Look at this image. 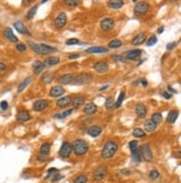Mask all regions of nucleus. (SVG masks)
I'll use <instances>...</instances> for the list:
<instances>
[{
    "label": "nucleus",
    "mask_w": 181,
    "mask_h": 183,
    "mask_svg": "<svg viewBox=\"0 0 181 183\" xmlns=\"http://www.w3.org/2000/svg\"><path fill=\"white\" fill-rule=\"evenodd\" d=\"M58 63H60V58H59V57H56V56H50V57H48L46 60L43 61L45 68L53 67V66H57Z\"/></svg>",
    "instance_id": "aec40b11"
},
{
    "label": "nucleus",
    "mask_w": 181,
    "mask_h": 183,
    "mask_svg": "<svg viewBox=\"0 0 181 183\" xmlns=\"http://www.w3.org/2000/svg\"><path fill=\"white\" fill-rule=\"evenodd\" d=\"M125 5L122 0H110V1H108L107 6L108 8H110V9H114V10H119L121 9Z\"/></svg>",
    "instance_id": "b1692460"
},
{
    "label": "nucleus",
    "mask_w": 181,
    "mask_h": 183,
    "mask_svg": "<svg viewBox=\"0 0 181 183\" xmlns=\"http://www.w3.org/2000/svg\"><path fill=\"white\" fill-rule=\"evenodd\" d=\"M79 57H80L79 53H74V55H70L69 57H68V58H69V59H77V58H79Z\"/></svg>",
    "instance_id": "13d9d810"
},
{
    "label": "nucleus",
    "mask_w": 181,
    "mask_h": 183,
    "mask_svg": "<svg viewBox=\"0 0 181 183\" xmlns=\"http://www.w3.org/2000/svg\"><path fill=\"white\" fill-rule=\"evenodd\" d=\"M151 120H152V122H154L156 125L160 124V123L162 122V114L160 112H154V114H152V117H151Z\"/></svg>",
    "instance_id": "e433bc0d"
},
{
    "label": "nucleus",
    "mask_w": 181,
    "mask_h": 183,
    "mask_svg": "<svg viewBox=\"0 0 181 183\" xmlns=\"http://www.w3.org/2000/svg\"><path fill=\"white\" fill-rule=\"evenodd\" d=\"M108 87H109L108 84H107V85H104V87H101V88L99 89V91H103V90H106V89H107Z\"/></svg>",
    "instance_id": "e2e57ef3"
},
{
    "label": "nucleus",
    "mask_w": 181,
    "mask_h": 183,
    "mask_svg": "<svg viewBox=\"0 0 181 183\" xmlns=\"http://www.w3.org/2000/svg\"><path fill=\"white\" fill-rule=\"evenodd\" d=\"M61 179H62V175H61V174L56 173L55 175H53V178L51 179V182H52V183H55V182H57V181L61 180Z\"/></svg>",
    "instance_id": "603ef678"
},
{
    "label": "nucleus",
    "mask_w": 181,
    "mask_h": 183,
    "mask_svg": "<svg viewBox=\"0 0 181 183\" xmlns=\"http://www.w3.org/2000/svg\"><path fill=\"white\" fill-rule=\"evenodd\" d=\"M120 47H122V41L119 39H114L109 42V48L111 49H118Z\"/></svg>",
    "instance_id": "58836bf2"
},
{
    "label": "nucleus",
    "mask_w": 181,
    "mask_h": 183,
    "mask_svg": "<svg viewBox=\"0 0 181 183\" xmlns=\"http://www.w3.org/2000/svg\"><path fill=\"white\" fill-rule=\"evenodd\" d=\"M50 150H51V144L48 143V142H45V143L41 144L39 149V154L42 156H47L50 154Z\"/></svg>",
    "instance_id": "bb28decb"
},
{
    "label": "nucleus",
    "mask_w": 181,
    "mask_h": 183,
    "mask_svg": "<svg viewBox=\"0 0 181 183\" xmlns=\"http://www.w3.org/2000/svg\"><path fill=\"white\" fill-rule=\"evenodd\" d=\"M93 80V77L90 74V73L87 72H81L79 73L77 77H74V84L78 85H82V84H88Z\"/></svg>",
    "instance_id": "20e7f679"
},
{
    "label": "nucleus",
    "mask_w": 181,
    "mask_h": 183,
    "mask_svg": "<svg viewBox=\"0 0 181 183\" xmlns=\"http://www.w3.org/2000/svg\"><path fill=\"white\" fill-rule=\"evenodd\" d=\"M114 106H116V102H114V99L112 97H109L106 100V102H104V107H106V109L107 110H114Z\"/></svg>",
    "instance_id": "c9c22d12"
},
{
    "label": "nucleus",
    "mask_w": 181,
    "mask_h": 183,
    "mask_svg": "<svg viewBox=\"0 0 181 183\" xmlns=\"http://www.w3.org/2000/svg\"><path fill=\"white\" fill-rule=\"evenodd\" d=\"M161 95H162L165 99H167V100H170L171 99V93H169L168 91H163V92H161Z\"/></svg>",
    "instance_id": "5fc2aeb1"
},
{
    "label": "nucleus",
    "mask_w": 181,
    "mask_h": 183,
    "mask_svg": "<svg viewBox=\"0 0 181 183\" xmlns=\"http://www.w3.org/2000/svg\"><path fill=\"white\" fill-rule=\"evenodd\" d=\"M131 158L132 161L136 162V163H139V162L142 160V156H141V146L140 148H137V149L131 152Z\"/></svg>",
    "instance_id": "7c9ffc66"
},
{
    "label": "nucleus",
    "mask_w": 181,
    "mask_h": 183,
    "mask_svg": "<svg viewBox=\"0 0 181 183\" xmlns=\"http://www.w3.org/2000/svg\"><path fill=\"white\" fill-rule=\"evenodd\" d=\"M102 132V129L101 127H99V125H92L88 129V134H89L91 138H97L99 137Z\"/></svg>",
    "instance_id": "393cba45"
},
{
    "label": "nucleus",
    "mask_w": 181,
    "mask_h": 183,
    "mask_svg": "<svg viewBox=\"0 0 181 183\" xmlns=\"http://www.w3.org/2000/svg\"><path fill=\"white\" fill-rule=\"evenodd\" d=\"M8 107H9V104H8L7 101H1V102H0V110H1V111L8 110Z\"/></svg>",
    "instance_id": "3c124183"
},
{
    "label": "nucleus",
    "mask_w": 181,
    "mask_h": 183,
    "mask_svg": "<svg viewBox=\"0 0 181 183\" xmlns=\"http://www.w3.org/2000/svg\"><path fill=\"white\" fill-rule=\"evenodd\" d=\"M93 70L99 74H104L109 71V64L106 61H98L93 64Z\"/></svg>",
    "instance_id": "9b49d317"
},
{
    "label": "nucleus",
    "mask_w": 181,
    "mask_h": 183,
    "mask_svg": "<svg viewBox=\"0 0 181 183\" xmlns=\"http://www.w3.org/2000/svg\"><path fill=\"white\" fill-rule=\"evenodd\" d=\"M49 107V101L46 100V99H39V100H36L32 104V109L36 112H42L47 108Z\"/></svg>",
    "instance_id": "6e6552de"
},
{
    "label": "nucleus",
    "mask_w": 181,
    "mask_h": 183,
    "mask_svg": "<svg viewBox=\"0 0 181 183\" xmlns=\"http://www.w3.org/2000/svg\"><path fill=\"white\" fill-rule=\"evenodd\" d=\"M163 30H165V28H163V27L159 28V29H158V34H162V32H163Z\"/></svg>",
    "instance_id": "680f3d73"
},
{
    "label": "nucleus",
    "mask_w": 181,
    "mask_h": 183,
    "mask_svg": "<svg viewBox=\"0 0 181 183\" xmlns=\"http://www.w3.org/2000/svg\"><path fill=\"white\" fill-rule=\"evenodd\" d=\"M114 27V20L110 17H107V18H103L100 22V28L101 30L104 32H108V31L112 30Z\"/></svg>",
    "instance_id": "1a4fd4ad"
},
{
    "label": "nucleus",
    "mask_w": 181,
    "mask_h": 183,
    "mask_svg": "<svg viewBox=\"0 0 181 183\" xmlns=\"http://www.w3.org/2000/svg\"><path fill=\"white\" fill-rule=\"evenodd\" d=\"M65 91L66 90L63 89V87H61V85H55V87H52V88L50 89L49 95L52 98H59L65 93Z\"/></svg>",
    "instance_id": "f3484780"
},
{
    "label": "nucleus",
    "mask_w": 181,
    "mask_h": 183,
    "mask_svg": "<svg viewBox=\"0 0 181 183\" xmlns=\"http://www.w3.org/2000/svg\"><path fill=\"white\" fill-rule=\"evenodd\" d=\"M179 117V111L178 110H171L170 112L168 113V117H167V122L168 123H175L177 121Z\"/></svg>",
    "instance_id": "c756f323"
},
{
    "label": "nucleus",
    "mask_w": 181,
    "mask_h": 183,
    "mask_svg": "<svg viewBox=\"0 0 181 183\" xmlns=\"http://www.w3.org/2000/svg\"><path fill=\"white\" fill-rule=\"evenodd\" d=\"M53 79H55V74L52 72H45L41 76V79H40V81H41V83H43V84H49L50 82H52L53 81Z\"/></svg>",
    "instance_id": "cd10ccee"
},
{
    "label": "nucleus",
    "mask_w": 181,
    "mask_h": 183,
    "mask_svg": "<svg viewBox=\"0 0 181 183\" xmlns=\"http://www.w3.org/2000/svg\"><path fill=\"white\" fill-rule=\"evenodd\" d=\"M13 27H15V29L18 31L19 34H26V36H31V32L28 30V28L26 27V24L22 21H16L13 23Z\"/></svg>",
    "instance_id": "2eb2a0df"
},
{
    "label": "nucleus",
    "mask_w": 181,
    "mask_h": 183,
    "mask_svg": "<svg viewBox=\"0 0 181 183\" xmlns=\"http://www.w3.org/2000/svg\"><path fill=\"white\" fill-rule=\"evenodd\" d=\"M28 45L30 47V49L34 53L40 56H47L49 53L57 51V48L51 46H48V45H45V43H36L32 42V41H28Z\"/></svg>",
    "instance_id": "f257e3e1"
},
{
    "label": "nucleus",
    "mask_w": 181,
    "mask_h": 183,
    "mask_svg": "<svg viewBox=\"0 0 181 183\" xmlns=\"http://www.w3.org/2000/svg\"><path fill=\"white\" fill-rule=\"evenodd\" d=\"M111 60L114 62H126L127 59L121 55H114L111 56Z\"/></svg>",
    "instance_id": "37998d69"
},
{
    "label": "nucleus",
    "mask_w": 181,
    "mask_h": 183,
    "mask_svg": "<svg viewBox=\"0 0 181 183\" xmlns=\"http://www.w3.org/2000/svg\"><path fill=\"white\" fill-rule=\"evenodd\" d=\"M177 156H180V158H181V150H179V151H178V153H177Z\"/></svg>",
    "instance_id": "69168bd1"
},
{
    "label": "nucleus",
    "mask_w": 181,
    "mask_h": 183,
    "mask_svg": "<svg viewBox=\"0 0 181 183\" xmlns=\"http://www.w3.org/2000/svg\"><path fill=\"white\" fill-rule=\"evenodd\" d=\"M150 9V5L146 1H140V2H137V5L135 6V9H133V12H135L136 16H144L146 13H148Z\"/></svg>",
    "instance_id": "39448f33"
},
{
    "label": "nucleus",
    "mask_w": 181,
    "mask_h": 183,
    "mask_svg": "<svg viewBox=\"0 0 181 183\" xmlns=\"http://www.w3.org/2000/svg\"><path fill=\"white\" fill-rule=\"evenodd\" d=\"M132 135L136 138H143V137H146V133H144V131L142 129L136 128V129H133V131H132Z\"/></svg>",
    "instance_id": "a19ab883"
},
{
    "label": "nucleus",
    "mask_w": 181,
    "mask_h": 183,
    "mask_svg": "<svg viewBox=\"0 0 181 183\" xmlns=\"http://www.w3.org/2000/svg\"><path fill=\"white\" fill-rule=\"evenodd\" d=\"M43 69H45L43 61H40V60H34V63H32V71H34V76L40 74V73L43 71Z\"/></svg>",
    "instance_id": "412c9836"
},
{
    "label": "nucleus",
    "mask_w": 181,
    "mask_h": 183,
    "mask_svg": "<svg viewBox=\"0 0 181 183\" xmlns=\"http://www.w3.org/2000/svg\"><path fill=\"white\" fill-rule=\"evenodd\" d=\"M135 110H136V114H137L138 118H140V119H144L146 118V116H147V107L143 103H137Z\"/></svg>",
    "instance_id": "a211bd4d"
},
{
    "label": "nucleus",
    "mask_w": 181,
    "mask_h": 183,
    "mask_svg": "<svg viewBox=\"0 0 181 183\" xmlns=\"http://www.w3.org/2000/svg\"><path fill=\"white\" fill-rule=\"evenodd\" d=\"M156 128H157V125L152 122L151 119L147 120V121L144 122V129H146L147 132H154V130H156Z\"/></svg>",
    "instance_id": "72a5a7b5"
},
{
    "label": "nucleus",
    "mask_w": 181,
    "mask_h": 183,
    "mask_svg": "<svg viewBox=\"0 0 181 183\" xmlns=\"http://www.w3.org/2000/svg\"><path fill=\"white\" fill-rule=\"evenodd\" d=\"M122 173L123 174H130V172L129 171H122Z\"/></svg>",
    "instance_id": "0e129e2a"
},
{
    "label": "nucleus",
    "mask_w": 181,
    "mask_h": 183,
    "mask_svg": "<svg viewBox=\"0 0 181 183\" xmlns=\"http://www.w3.org/2000/svg\"><path fill=\"white\" fill-rule=\"evenodd\" d=\"M67 23V15L65 12H60L55 18V26L57 29H62Z\"/></svg>",
    "instance_id": "f8f14e48"
},
{
    "label": "nucleus",
    "mask_w": 181,
    "mask_h": 183,
    "mask_svg": "<svg viewBox=\"0 0 181 183\" xmlns=\"http://www.w3.org/2000/svg\"><path fill=\"white\" fill-rule=\"evenodd\" d=\"M109 49L106 47H90L86 50V53H107Z\"/></svg>",
    "instance_id": "a878e982"
},
{
    "label": "nucleus",
    "mask_w": 181,
    "mask_h": 183,
    "mask_svg": "<svg viewBox=\"0 0 181 183\" xmlns=\"http://www.w3.org/2000/svg\"><path fill=\"white\" fill-rule=\"evenodd\" d=\"M72 112H74V109H69L62 113H56L55 116H53V118H55V119H65L68 116H70Z\"/></svg>",
    "instance_id": "4c0bfd02"
},
{
    "label": "nucleus",
    "mask_w": 181,
    "mask_h": 183,
    "mask_svg": "<svg viewBox=\"0 0 181 183\" xmlns=\"http://www.w3.org/2000/svg\"><path fill=\"white\" fill-rule=\"evenodd\" d=\"M80 41L77 39V38H71V39H68L66 41V45L67 46H74V45H79Z\"/></svg>",
    "instance_id": "09e8293b"
},
{
    "label": "nucleus",
    "mask_w": 181,
    "mask_h": 183,
    "mask_svg": "<svg viewBox=\"0 0 181 183\" xmlns=\"http://www.w3.org/2000/svg\"><path fill=\"white\" fill-rule=\"evenodd\" d=\"M31 80H32V79H31L30 77H28V78H26L25 80H22L21 82H20V84L18 85V90H17V91H18L19 93L24 91V90H25V89L27 88L28 85H29V84L31 83Z\"/></svg>",
    "instance_id": "473e14b6"
},
{
    "label": "nucleus",
    "mask_w": 181,
    "mask_h": 183,
    "mask_svg": "<svg viewBox=\"0 0 181 183\" xmlns=\"http://www.w3.org/2000/svg\"><path fill=\"white\" fill-rule=\"evenodd\" d=\"M89 151V144L82 139H77L72 143V152L78 156H86Z\"/></svg>",
    "instance_id": "7ed1b4c3"
},
{
    "label": "nucleus",
    "mask_w": 181,
    "mask_h": 183,
    "mask_svg": "<svg viewBox=\"0 0 181 183\" xmlns=\"http://www.w3.org/2000/svg\"><path fill=\"white\" fill-rule=\"evenodd\" d=\"M137 148H138V141H137V140L130 141V142H129V149H130V151H131V152H133V151H135Z\"/></svg>",
    "instance_id": "8fccbe9b"
},
{
    "label": "nucleus",
    "mask_w": 181,
    "mask_h": 183,
    "mask_svg": "<svg viewBox=\"0 0 181 183\" xmlns=\"http://www.w3.org/2000/svg\"><path fill=\"white\" fill-rule=\"evenodd\" d=\"M38 5H34V7H31L30 9L28 10L27 12V16H26V18L28 19V20H31V19L34 18V16H36V13H37V10H38Z\"/></svg>",
    "instance_id": "f704fd0d"
},
{
    "label": "nucleus",
    "mask_w": 181,
    "mask_h": 183,
    "mask_svg": "<svg viewBox=\"0 0 181 183\" xmlns=\"http://www.w3.org/2000/svg\"><path fill=\"white\" fill-rule=\"evenodd\" d=\"M72 153V144L69 142H63L59 150V156L61 159H68Z\"/></svg>",
    "instance_id": "0eeeda50"
},
{
    "label": "nucleus",
    "mask_w": 181,
    "mask_h": 183,
    "mask_svg": "<svg viewBox=\"0 0 181 183\" xmlns=\"http://www.w3.org/2000/svg\"><path fill=\"white\" fill-rule=\"evenodd\" d=\"M71 102H72V99H71V97H69V95H66V97L59 98L56 103H57V107H58V108H66V107H68V106H69Z\"/></svg>",
    "instance_id": "4be33fe9"
},
{
    "label": "nucleus",
    "mask_w": 181,
    "mask_h": 183,
    "mask_svg": "<svg viewBox=\"0 0 181 183\" xmlns=\"http://www.w3.org/2000/svg\"><path fill=\"white\" fill-rule=\"evenodd\" d=\"M159 177H160V173L157 170H151L150 172H149V179H150V180L154 181Z\"/></svg>",
    "instance_id": "c03bdc74"
},
{
    "label": "nucleus",
    "mask_w": 181,
    "mask_h": 183,
    "mask_svg": "<svg viewBox=\"0 0 181 183\" xmlns=\"http://www.w3.org/2000/svg\"><path fill=\"white\" fill-rule=\"evenodd\" d=\"M125 97H126V93H125V91H121V92H120L119 98H118V100H117L114 108H120V107H121V104H122L123 100H125Z\"/></svg>",
    "instance_id": "79ce46f5"
},
{
    "label": "nucleus",
    "mask_w": 181,
    "mask_h": 183,
    "mask_svg": "<svg viewBox=\"0 0 181 183\" xmlns=\"http://www.w3.org/2000/svg\"><path fill=\"white\" fill-rule=\"evenodd\" d=\"M97 110H98V107L96 106L93 102H89V103H87L83 108V112L87 116H92V114H95L97 112Z\"/></svg>",
    "instance_id": "5701e85b"
},
{
    "label": "nucleus",
    "mask_w": 181,
    "mask_h": 183,
    "mask_svg": "<svg viewBox=\"0 0 181 183\" xmlns=\"http://www.w3.org/2000/svg\"><path fill=\"white\" fill-rule=\"evenodd\" d=\"M57 81H58L60 84H63V85L72 84V83L74 82V76L72 73H65V74L59 77Z\"/></svg>",
    "instance_id": "ddd939ff"
},
{
    "label": "nucleus",
    "mask_w": 181,
    "mask_h": 183,
    "mask_svg": "<svg viewBox=\"0 0 181 183\" xmlns=\"http://www.w3.org/2000/svg\"><path fill=\"white\" fill-rule=\"evenodd\" d=\"M88 182V177L86 174H80L78 177L74 178V183H87Z\"/></svg>",
    "instance_id": "ea45409f"
},
{
    "label": "nucleus",
    "mask_w": 181,
    "mask_h": 183,
    "mask_svg": "<svg viewBox=\"0 0 181 183\" xmlns=\"http://www.w3.org/2000/svg\"><path fill=\"white\" fill-rule=\"evenodd\" d=\"M167 89H168V92H171V93H176V92H177L175 89L172 88V87H170V85H168V88Z\"/></svg>",
    "instance_id": "bf43d9fd"
},
{
    "label": "nucleus",
    "mask_w": 181,
    "mask_h": 183,
    "mask_svg": "<svg viewBox=\"0 0 181 183\" xmlns=\"http://www.w3.org/2000/svg\"><path fill=\"white\" fill-rule=\"evenodd\" d=\"M52 173H58V170H57L56 168L49 169V170H48V175L46 177V179H49V178L51 177V174H52Z\"/></svg>",
    "instance_id": "864d4df0"
},
{
    "label": "nucleus",
    "mask_w": 181,
    "mask_h": 183,
    "mask_svg": "<svg viewBox=\"0 0 181 183\" xmlns=\"http://www.w3.org/2000/svg\"><path fill=\"white\" fill-rule=\"evenodd\" d=\"M107 174H108L107 167H106V165H100V167H98V168L93 171L92 178H93V180L96 181H101L107 177Z\"/></svg>",
    "instance_id": "423d86ee"
},
{
    "label": "nucleus",
    "mask_w": 181,
    "mask_h": 183,
    "mask_svg": "<svg viewBox=\"0 0 181 183\" xmlns=\"http://www.w3.org/2000/svg\"><path fill=\"white\" fill-rule=\"evenodd\" d=\"M31 119L30 112L26 109L20 110L18 113H17V121L20 122V123H25V122L29 121Z\"/></svg>",
    "instance_id": "4468645a"
},
{
    "label": "nucleus",
    "mask_w": 181,
    "mask_h": 183,
    "mask_svg": "<svg viewBox=\"0 0 181 183\" xmlns=\"http://www.w3.org/2000/svg\"><path fill=\"white\" fill-rule=\"evenodd\" d=\"M71 103H72L74 109H78V108L82 107L83 104H85V98L82 95H78V97L74 98V100H72Z\"/></svg>",
    "instance_id": "2f4dec72"
},
{
    "label": "nucleus",
    "mask_w": 181,
    "mask_h": 183,
    "mask_svg": "<svg viewBox=\"0 0 181 183\" xmlns=\"http://www.w3.org/2000/svg\"><path fill=\"white\" fill-rule=\"evenodd\" d=\"M118 151V143L116 141H108L101 150V158L103 160L111 159Z\"/></svg>",
    "instance_id": "f03ea898"
},
{
    "label": "nucleus",
    "mask_w": 181,
    "mask_h": 183,
    "mask_svg": "<svg viewBox=\"0 0 181 183\" xmlns=\"http://www.w3.org/2000/svg\"><path fill=\"white\" fill-rule=\"evenodd\" d=\"M176 45H177V42H175V41H173V42L168 43V45H167V50H172V49L176 47Z\"/></svg>",
    "instance_id": "6e6d98bb"
},
{
    "label": "nucleus",
    "mask_w": 181,
    "mask_h": 183,
    "mask_svg": "<svg viewBox=\"0 0 181 183\" xmlns=\"http://www.w3.org/2000/svg\"><path fill=\"white\" fill-rule=\"evenodd\" d=\"M79 2L80 1H78V0H63V3L69 7H76L79 5Z\"/></svg>",
    "instance_id": "49530a36"
},
{
    "label": "nucleus",
    "mask_w": 181,
    "mask_h": 183,
    "mask_svg": "<svg viewBox=\"0 0 181 183\" xmlns=\"http://www.w3.org/2000/svg\"><path fill=\"white\" fill-rule=\"evenodd\" d=\"M157 42H158V39H157V37L156 36H151L150 38L147 40V46L148 47H152V46H154Z\"/></svg>",
    "instance_id": "a18cd8bd"
},
{
    "label": "nucleus",
    "mask_w": 181,
    "mask_h": 183,
    "mask_svg": "<svg viewBox=\"0 0 181 183\" xmlns=\"http://www.w3.org/2000/svg\"><path fill=\"white\" fill-rule=\"evenodd\" d=\"M141 156L142 159L147 162H151L154 160V154H152V151H151L149 144H143L141 146Z\"/></svg>",
    "instance_id": "9d476101"
},
{
    "label": "nucleus",
    "mask_w": 181,
    "mask_h": 183,
    "mask_svg": "<svg viewBox=\"0 0 181 183\" xmlns=\"http://www.w3.org/2000/svg\"><path fill=\"white\" fill-rule=\"evenodd\" d=\"M6 69H7L6 64L3 63V62H0V73L5 72V71H6Z\"/></svg>",
    "instance_id": "4d7b16f0"
},
{
    "label": "nucleus",
    "mask_w": 181,
    "mask_h": 183,
    "mask_svg": "<svg viewBox=\"0 0 181 183\" xmlns=\"http://www.w3.org/2000/svg\"><path fill=\"white\" fill-rule=\"evenodd\" d=\"M146 39H147L146 34H137L133 39H132L131 43L133 45V46H140V45H142V43L146 41Z\"/></svg>",
    "instance_id": "c85d7f7f"
},
{
    "label": "nucleus",
    "mask_w": 181,
    "mask_h": 183,
    "mask_svg": "<svg viewBox=\"0 0 181 183\" xmlns=\"http://www.w3.org/2000/svg\"><path fill=\"white\" fill-rule=\"evenodd\" d=\"M140 82H141V84L143 85V87H147L148 85V82L146 81V79H141L140 80Z\"/></svg>",
    "instance_id": "052dcab7"
},
{
    "label": "nucleus",
    "mask_w": 181,
    "mask_h": 183,
    "mask_svg": "<svg viewBox=\"0 0 181 183\" xmlns=\"http://www.w3.org/2000/svg\"><path fill=\"white\" fill-rule=\"evenodd\" d=\"M16 49H17L19 52H25L26 50H27V46H26L24 42H18L16 45Z\"/></svg>",
    "instance_id": "de8ad7c7"
},
{
    "label": "nucleus",
    "mask_w": 181,
    "mask_h": 183,
    "mask_svg": "<svg viewBox=\"0 0 181 183\" xmlns=\"http://www.w3.org/2000/svg\"><path fill=\"white\" fill-rule=\"evenodd\" d=\"M142 53V50L140 49H133V50H129L126 52V59L127 60H137L140 58V56Z\"/></svg>",
    "instance_id": "6ab92c4d"
},
{
    "label": "nucleus",
    "mask_w": 181,
    "mask_h": 183,
    "mask_svg": "<svg viewBox=\"0 0 181 183\" xmlns=\"http://www.w3.org/2000/svg\"><path fill=\"white\" fill-rule=\"evenodd\" d=\"M3 37H5L7 40H9L10 42L18 43V38L15 36L13 29H11L10 27H7V28H5V29H3Z\"/></svg>",
    "instance_id": "dca6fc26"
},
{
    "label": "nucleus",
    "mask_w": 181,
    "mask_h": 183,
    "mask_svg": "<svg viewBox=\"0 0 181 183\" xmlns=\"http://www.w3.org/2000/svg\"><path fill=\"white\" fill-rule=\"evenodd\" d=\"M0 83H1V79H0Z\"/></svg>",
    "instance_id": "338daca9"
}]
</instances>
